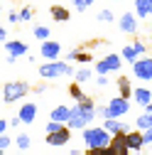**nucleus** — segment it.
I'll return each mask as SVG.
<instances>
[{"instance_id":"obj_1","label":"nucleus","mask_w":152,"mask_h":155,"mask_svg":"<svg viewBox=\"0 0 152 155\" xmlns=\"http://www.w3.org/2000/svg\"><path fill=\"white\" fill-rule=\"evenodd\" d=\"M93 118H96V108H93V101L86 99L81 101L79 106L71 108V118H69V128H86L88 123H93Z\"/></svg>"},{"instance_id":"obj_2","label":"nucleus","mask_w":152,"mask_h":155,"mask_svg":"<svg viewBox=\"0 0 152 155\" xmlns=\"http://www.w3.org/2000/svg\"><path fill=\"white\" fill-rule=\"evenodd\" d=\"M84 143L88 150L93 148H108L110 145V133L106 128H84Z\"/></svg>"},{"instance_id":"obj_3","label":"nucleus","mask_w":152,"mask_h":155,"mask_svg":"<svg viewBox=\"0 0 152 155\" xmlns=\"http://www.w3.org/2000/svg\"><path fill=\"white\" fill-rule=\"evenodd\" d=\"M130 111V99H123V96H116V99H110V104L106 108H98L96 116H103V118H120Z\"/></svg>"},{"instance_id":"obj_4","label":"nucleus","mask_w":152,"mask_h":155,"mask_svg":"<svg viewBox=\"0 0 152 155\" xmlns=\"http://www.w3.org/2000/svg\"><path fill=\"white\" fill-rule=\"evenodd\" d=\"M30 91H32V89H30L25 81H8V84L3 86V101H5V104H15V101L25 99Z\"/></svg>"},{"instance_id":"obj_5","label":"nucleus","mask_w":152,"mask_h":155,"mask_svg":"<svg viewBox=\"0 0 152 155\" xmlns=\"http://www.w3.org/2000/svg\"><path fill=\"white\" fill-rule=\"evenodd\" d=\"M74 69L69 67V62H47L40 67V76L42 79H56V76H69Z\"/></svg>"},{"instance_id":"obj_6","label":"nucleus","mask_w":152,"mask_h":155,"mask_svg":"<svg viewBox=\"0 0 152 155\" xmlns=\"http://www.w3.org/2000/svg\"><path fill=\"white\" fill-rule=\"evenodd\" d=\"M132 74H135L140 81H152V59L150 57H140V59L132 64Z\"/></svg>"},{"instance_id":"obj_7","label":"nucleus","mask_w":152,"mask_h":155,"mask_svg":"<svg viewBox=\"0 0 152 155\" xmlns=\"http://www.w3.org/2000/svg\"><path fill=\"white\" fill-rule=\"evenodd\" d=\"M120 57L118 54H108V57H103L101 62H96V71L101 74V76H106V74H110V71H118L120 69Z\"/></svg>"},{"instance_id":"obj_8","label":"nucleus","mask_w":152,"mask_h":155,"mask_svg":"<svg viewBox=\"0 0 152 155\" xmlns=\"http://www.w3.org/2000/svg\"><path fill=\"white\" fill-rule=\"evenodd\" d=\"M69 140H71V128H69V126H62L59 130H54V133H47V145H52V148L66 145Z\"/></svg>"},{"instance_id":"obj_9","label":"nucleus","mask_w":152,"mask_h":155,"mask_svg":"<svg viewBox=\"0 0 152 155\" xmlns=\"http://www.w3.org/2000/svg\"><path fill=\"white\" fill-rule=\"evenodd\" d=\"M108 153H110V155H128V153H130L128 140H125V133H118V135H113V138H110Z\"/></svg>"},{"instance_id":"obj_10","label":"nucleus","mask_w":152,"mask_h":155,"mask_svg":"<svg viewBox=\"0 0 152 155\" xmlns=\"http://www.w3.org/2000/svg\"><path fill=\"white\" fill-rule=\"evenodd\" d=\"M142 54H145V45H142V42H135V45L123 47V59H128V62H132V64H135Z\"/></svg>"},{"instance_id":"obj_11","label":"nucleus","mask_w":152,"mask_h":155,"mask_svg":"<svg viewBox=\"0 0 152 155\" xmlns=\"http://www.w3.org/2000/svg\"><path fill=\"white\" fill-rule=\"evenodd\" d=\"M5 49H8V57H12V59L27 54V45L20 42V40H8V42H5Z\"/></svg>"},{"instance_id":"obj_12","label":"nucleus","mask_w":152,"mask_h":155,"mask_svg":"<svg viewBox=\"0 0 152 155\" xmlns=\"http://www.w3.org/2000/svg\"><path fill=\"white\" fill-rule=\"evenodd\" d=\"M59 52H62V45L59 42H52V40L42 42V57H44L47 62H54L56 57H59Z\"/></svg>"},{"instance_id":"obj_13","label":"nucleus","mask_w":152,"mask_h":155,"mask_svg":"<svg viewBox=\"0 0 152 155\" xmlns=\"http://www.w3.org/2000/svg\"><path fill=\"white\" fill-rule=\"evenodd\" d=\"M120 32L125 35H132V32H138V15H132V12H125L120 17Z\"/></svg>"},{"instance_id":"obj_14","label":"nucleus","mask_w":152,"mask_h":155,"mask_svg":"<svg viewBox=\"0 0 152 155\" xmlns=\"http://www.w3.org/2000/svg\"><path fill=\"white\" fill-rule=\"evenodd\" d=\"M17 116H20V121L22 123H34V118H37V106L34 104H22V108L17 111Z\"/></svg>"},{"instance_id":"obj_15","label":"nucleus","mask_w":152,"mask_h":155,"mask_svg":"<svg viewBox=\"0 0 152 155\" xmlns=\"http://www.w3.org/2000/svg\"><path fill=\"white\" fill-rule=\"evenodd\" d=\"M69 118H71V108L69 106H56L49 113V121H56V123H69Z\"/></svg>"},{"instance_id":"obj_16","label":"nucleus","mask_w":152,"mask_h":155,"mask_svg":"<svg viewBox=\"0 0 152 155\" xmlns=\"http://www.w3.org/2000/svg\"><path fill=\"white\" fill-rule=\"evenodd\" d=\"M103 128L110 133V135H118V133H130V126H125V123H120L118 118H106V123H103Z\"/></svg>"},{"instance_id":"obj_17","label":"nucleus","mask_w":152,"mask_h":155,"mask_svg":"<svg viewBox=\"0 0 152 155\" xmlns=\"http://www.w3.org/2000/svg\"><path fill=\"white\" fill-rule=\"evenodd\" d=\"M125 140H128V148H130V150H142V145H145V140H142V133H138V130H130V133H125Z\"/></svg>"},{"instance_id":"obj_18","label":"nucleus","mask_w":152,"mask_h":155,"mask_svg":"<svg viewBox=\"0 0 152 155\" xmlns=\"http://www.w3.org/2000/svg\"><path fill=\"white\" fill-rule=\"evenodd\" d=\"M135 15L138 17H150L152 15V0H135Z\"/></svg>"},{"instance_id":"obj_19","label":"nucleus","mask_w":152,"mask_h":155,"mask_svg":"<svg viewBox=\"0 0 152 155\" xmlns=\"http://www.w3.org/2000/svg\"><path fill=\"white\" fill-rule=\"evenodd\" d=\"M132 99H135L142 108L147 106V104H152V91L150 89H135V94H132Z\"/></svg>"},{"instance_id":"obj_20","label":"nucleus","mask_w":152,"mask_h":155,"mask_svg":"<svg viewBox=\"0 0 152 155\" xmlns=\"http://www.w3.org/2000/svg\"><path fill=\"white\" fill-rule=\"evenodd\" d=\"M49 12H52V17H54L56 22H66V20H69V10H66L64 5H54Z\"/></svg>"},{"instance_id":"obj_21","label":"nucleus","mask_w":152,"mask_h":155,"mask_svg":"<svg viewBox=\"0 0 152 155\" xmlns=\"http://www.w3.org/2000/svg\"><path fill=\"white\" fill-rule=\"evenodd\" d=\"M15 145L20 148V150H27V148H32V138H30L27 133H20V135L15 138Z\"/></svg>"},{"instance_id":"obj_22","label":"nucleus","mask_w":152,"mask_h":155,"mask_svg":"<svg viewBox=\"0 0 152 155\" xmlns=\"http://www.w3.org/2000/svg\"><path fill=\"white\" fill-rule=\"evenodd\" d=\"M69 94H71V99H76V101H79V104L88 99V96H86V94L81 91V86H79V84H71V86H69Z\"/></svg>"},{"instance_id":"obj_23","label":"nucleus","mask_w":152,"mask_h":155,"mask_svg":"<svg viewBox=\"0 0 152 155\" xmlns=\"http://www.w3.org/2000/svg\"><path fill=\"white\" fill-rule=\"evenodd\" d=\"M118 86H120V96H123V99H130L132 89H130V81H128V76H120V79H118Z\"/></svg>"},{"instance_id":"obj_24","label":"nucleus","mask_w":152,"mask_h":155,"mask_svg":"<svg viewBox=\"0 0 152 155\" xmlns=\"http://www.w3.org/2000/svg\"><path fill=\"white\" fill-rule=\"evenodd\" d=\"M138 128H142V130H150L152 128V113H142V116H138Z\"/></svg>"},{"instance_id":"obj_25","label":"nucleus","mask_w":152,"mask_h":155,"mask_svg":"<svg viewBox=\"0 0 152 155\" xmlns=\"http://www.w3.org/2000/svg\"><path fill=\"white\" fill-rule=\"evenodd\" d=\"M34 37H37V40H42V42H47V37H49V27H44V25L34 27Z\"/></svg>"},{"instance_id":"obj_26","label":"nucleus","mask_w":152,"mask_h":155,"mask_svg":"<svg viewBox=\"0 0 152 155\" xmlns=\"http://www.w3.org/2000/svg\"><path fill=\"white\" fill-rule=\"evenodd\" d=\"M88 79H91V71H88V69H79V71H76V84L88 81Z\"/></svg>"},{"instance_id":"obj_27","label":"nucleus","mask_w":152,"mask_h":155,"mask_svg":"<svg viewBox=\"0 0 152 155\" xmlns=\"http://www.w3.org/2000/svg\"><path fill=\"white\" fill-rule=\"evenodd\" d=\"M10 145H12V138H10L8 133H3V135H0V150H5V148H10Z\"/></svg>"},{"instance_id":"obj_28","label":"nucleus","mask_w":152,"mask_h":155,"mask_svg":"<svg viewBox=\"0 0 152 155\" xmlns=\"http://www.w3.org/2000/svg\"><path fill=\"white\" fill-rule=\"evenodd\" d=\"M91 3H96V0H76V3H74V5H76V10H79V12H81V10H86V8L91 5Z\"/></svg>"},{"instance_id":"obj_29","label":"nucleus","mask_w":152,"mask_h":155,"mask_svg":"<svg viewBox=\"0 0 152 155\" xmlns=\"http://www.w3.org/2000/svg\"><path fill=\"white\" fill-rule=\"evenodd\" d=\"M20 20H22V22L32 20V8H22V10H20Z\"/></svg>"},{"instance_id":"obj_30","label":"nucleus","mask_w":152,"mask_h":155,"mask_svg":"<svg viewBox=\"0 0 152 155\" xmlns=\"http://www.w3.org/2000/svg\"><path fill=\"white\" fill-rule=\"evenodd\" d=\"M84 155H110L108 148H93V150H86Z\"/></svg>"},{"instance_id":"obj_31","label":"nucleus","mask_w":152,"mask_h":155,"mask_svg":"<svg viewBox=\"0 0 152 155\" xmlns=\"http://www.w3.org/2000/svg\"><path fill=\"white\" fill-rule=\"evenodd\" d=\"M98 20L110 22V20H113V12H110V10H101V12H98Z\"/></svg>"},{"instance_id":"obj_32","label":"nucleus","mask_w":152,"mask_h":155,"mask_svg":"<svg viewBox=\"0 0 152 155\" xmlns=\"http://www.w3.org/2000/svg\"><path fill=\"white\" fill-rule=\"evenodd\" d=\"M62 126H64V123H56V121H49V123H47V128H44V130H47V133H54V130H59V128H62Z\"/></svg>"},{"instance_id":"obj_33","label":"nucleus","mask_w":152,"mask_h":155,"mask_svg":"<svg viewBox=\"0 0 152 155\" xmlns=\"http://www.w3.org/2000/svg\"><path fill=\"white\" fill-rule=\"evenodd\" d=\"M76 62H91V54H86V52H76Z\"/></svg>"},{"instance_id":"obj_34","label":"nucleus","mask_w":152,"mask_h":155,"mask_svg":"<svg viewBox=\"0 0 152 155\" xmlns=\"http://www.w3.org/2000/svg\"><path fill=\"white\" fill-rule=\"evenodd\" d=\"M8 20H10L12 25H17V22H22V20H20V12H15V10H12L10 15H8Z\"/></svg>"},{"instance_id":"obj_35","label":"nucleus","mask_w":152,"mask_h":155,"mask_svg":"<svg viewBox=\"0 0 152 155\" xmlns=\"http://www.w3.org/2000/svg\"><path fill=\"white\" fill-rule=\"evenodd\" d=\"M22 121H20V116H12V118H10V123L8 126H12V128H17V126H20Z\"/></svg>"},{"instance_id":"obj_36","label":"nucleus","mask_w":152,"mask_h":155,"mask_svg":"<svg viewBox=\"0 0 152 155\" xmlns=\"http://www.w3.org/2000/svg\"><path fill=\"white\" fill-rule=\"evenodd\" d=\"M142 140H145V143H152V128L142 133Z\"/></svg>"},{"instance_id":"obj_37","label":"nucleus","mask_w":152,"mask_h":155,"mask_svg":"<svg viewBox=\"0 0 152 155\" xmlns=\"http://www.w3.org/2000/svg\"><path fill=\"white\" fill-rule=\"evenodd\" d=\"M0 42H8V30L0 27Z\"/></svg>"},{"instance_id":"obj_38","label":"nucleus","mask_w":152,"mask_h":155,"mask_svg":"<svg viewBox=\"0 0 152 155\" xmlns=\"http://www.w3.org/2000/svg\"><path fill=\"white\" fill-rule=\"evenodd\" d=\"M8 130V121H3V118H0V135H3Z\"/></svg>"},{"instance_id":"obj_39","label":"nucleus","mask_w":152,"mask_h":155,"mask_svg":"<svg viewBox=\"0 0 152 155\" xmlns=\"http://www.w3.org/2000/svg\"><path fill=\"white\" fill-rule=\"evenodd\" d=\"M69 155H84V153H81V150H71Z\"/></svg>"},{"instance_id":"obj_40","label":"nucleus","mask_w":152,"mask_h":155,"mask_svg":"<svg viewBox=\"0 0 152 155\" xmlns=\"http://www.w3.org/2000/svg\"><path fill=\"white\" fill-rule=\"evenodd\" d=\"M0 155H8V153H5V150H0Z\"/></svg>"},{"instance_id":"obj_41","label":"nucleus","mask_w":152,"mask_h":155,"mask_svg":"<svg viewBox=\"0 0 152 155\" xmlns=\"http://www.w3.org/2000/svg\"><path fill=\"white\" fill-rule=\"evenodd\" d=\"M71 3H76V0H71Z\"/></svg>"},{"instance_id":"obj_42","label":"nucleus","mask_w":152,"mask_h":155,"mask_svg":"<svg viewBox=\"0 0 152 155\" xmlns=\"http://www.w3.org/2000/svg\"><path fill=\"white\" fill-rule=\"evenodd\" d=\"M17 155H22V153H17Z\"/></svg>"}]
</instances>
